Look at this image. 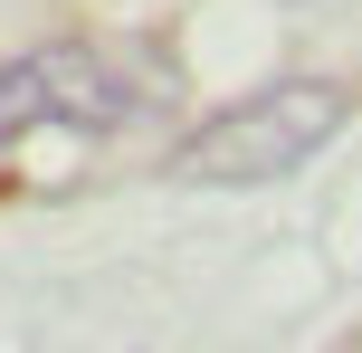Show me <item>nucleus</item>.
<instances>
[{
    "label": "nucleus",
    "mask_w": 362,
    "mask_h": 353,
    "mask_svg": "<svg viewBox=\"0 0 362 353\" xmlns=\"http://www.w3.org/2000/svg\"><path fill=\"white\" fill-rule=\"evenodd\" d=\"M344 125H353V86H334V76H276V86L219 105L210 125L172 153V182H200V191L286 182V172H305Z\"/></svg>",
    "instance_id": "1"
},
{
    "label": "nucleus",
    "mask_w": 362,
    "mask_h": 353,
    "mask_svg": "<svg viewBox=\"0 0 362 353\" xmlns=\"http://www.w3.org/2000/svg\"><path fill=\"white\" fill-rule=\"evenodd\" d=\"M134 115H153V76L124 67L115 48H95V38H57V48H29L0 67V144L38 134V125L124 134Z\"/></svg>",
    "instance_id": "2"
}]
</instances>
